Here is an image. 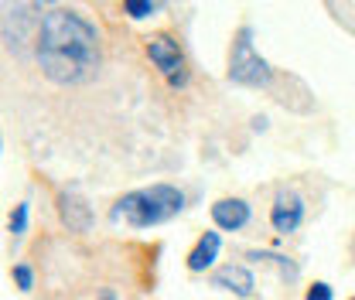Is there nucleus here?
Masks as SVG:
<instances>
[{
	"instance_id": "12",
	"label": "nucleus",
	"mask_w": 355,
	"mask_h": 300,
	"mask_svg": "<svg viewBox=\"0 0 355 300\" xmlns=\"http://www.w3.org/2000/svg\"><path fill=\"white\" fill-rule=\"evenodd\" d=\"M154 10H157L154 0H123V14H127L130 21H144V17H150Z\"/></svg>"
},
{
	"instance_id": "8",
	"label": "nucleus",
	"mask_w": 355,
	"mask_h": 300,
	"mask_svg": "<svg viewBox=\"0 0 355 300\" xmlns=\"http://www.w3.org/2000/svg\"><path fill=\"white\" fill-rule=\"evenodd\" d=\"M209 283L212 287H219V290H229V294H236V297H253V290H257V280H253V273L246 270V266H219L212 276H209Z\"/></svg>"
},
{
	"instance_id": "9",
	"label": "nucleus",
	"mask_w": 355,
	"mask_h": 300,
	"mask_svg": "<svg viewBox=\"0 0 355 300\" xmlns=\"http://www.w3.org/2000/svg\"><path fill=\"white\" fill-rule=\"evenodd\" d=\"M212 222H216V229H222V232H239L250 222V205L243 198H219L212 205Z\"/></svg>"
},
{
	"instance_id": "10",
	"label": "nucleus",
	"mask_w": 355,
	"mask_h": 300,
	"mask_svg": "<svg viewBox=\"0 0 355 300\" xmlns=\"http://www.w3.org/2000/svg\"><path fill=\"white\" fill-rule=\"evenodd\" d=\"M219 249H222V239L219 232H205L198 242H195V249L188 253V259H184V266L191 270V273H205L216 259H219Z\"/></svg>"
},
{
	"instance_id": "13",
	"label": "nucleus",
	"mask_w": 355,
	"mask_h": 300,
	"mask_svg": "<svg viewBox=\"0 0 355 300\" xmlns=\"http://www.w3.org/2000/svg\"><path fill=\"white\" fill-rule=\"evenodd\" d=\"M10 276H14V283H17V290H31L35 287V273H31V266L28 263H14V270H10Z\"/></svg>"
},
{
	"instance_id": "14",
	"label": "nucleus",
	"mask_w": 355,
	"mask_h": 300,
	"mask_svg": "<svg viewBox=\"0 0 355 300\" xmlns=\"http://www.w3.org/2000/svg\"><path fill=\"white\" fill-rule=\"evenodd\" d=\"M28 215H31V205H28V202L14 205V215H10V232H14V236H24V232H28Z\"/></svg>"
},
{
	"instance_id": "7",
	"label": "nucleus",
	"mask_w": 355,
	"mask_h": 300,
	"mask_svg": "<svg viewBox=\"0 0 355 300\" xmlns=\"http://www.w3.org/2000/svg\"><path fill=\"white\" fill-rule=\"evenodd\" d=\"M58 215H62V225L69 232H89L92 229V209L79 191H58Z\"/></svg>"
},
{
	"instance_id": "2",
	"label": "nucleus",
	"mask_w": 355,
	"mask_h": 300,
	"mask_svg": "<svg viewBox=\"0 0 355 300\" xmlns=\"http://www.w3.org/2000/svg\"><path fill=\"white\" fill-rule=\"evenodd\" d=\"M181 209H184V195L175 184H150V188L123 195L110 209V222H116V225L123 222L130 229H150V225H161V222L181 215Z\"/></svg>"
},
{
	"instance_id": "4",
	"label": "nucleus",
	"mask_w": 355,
	"mask_h": 300,
	"mask_svg": "<svg viewBox=\"0 0 355 300\" xmlns=\"http://www.w3.org/2000/svg\"><path fill=\"white\" fill-rule=\"evenodd\" d=\"M48 10H51V0H7L3 3V44L10 51H21L31 35L38 38Z\"/></svg>"
},
{
	"instance_id": "15",
	"label": "nucleus",
	"mask_w": 355,
	"mask_h": 300,
	"mask_svg": "<svg viewBox=\"0 0 355 300\" xmlns=\"http://www.w3.org/2000/svg\"><path fill=\"white\" fill-rule=\"evenodd\" d=\"M304 300H335V290H331V283H324V280H318V283H311Z\"/></svg>"
},
{
	"instance_id": "11",
	"label": "nucleus",
	"mask_w": 355,
	"mask_h": 300,
	"mask_svg": "<svg viewBox=\"0 0 355 300\" xmlns=\"http://www.w3.org/2000/svg\"><path fill=\"white\" fill-rule=\"evenodd\" d=\"M250 259H263V263H273V266H277V270H280L287 280H294V276H297V266H294V263H291L287 256H280V253H260V249H253V253H250Z\"/></svg>"
},
{
	"instance_id": "3",
	"label": "nucleus",
	"mask_w": 355,
	"mask_h": 300,
	"mask_svg": "<svg viewBox=\"0 0 355 300\" xmlns=\"http://www.w3.org/2000/svg\"><path fill=\"white\" fill-rule=\"evenodd\" d=\"M270 79H273V69L253 44V28L243 24L232 38V48H229V82L257 89L270 86Z\"/></svg>"
},
{
	"instance_id": "5",
	"label": "nucleus",
	"mask_w": 355,
	"mask_h": 300,
	"mask_svg": "<svg viewBox=\"0 0 355 300\" xmlns=\"http://www.w3.org/2000/svg\"><path fill=\"white\" fill-rule=\"evenodd\" d=\"M147 58L154 62V69L164 76V82L171 89H184L188 86V62H184V51H181V44L178 38H171L168 31H157V35H150L147 42Z\"/></svg>"
},
{
	"instance_id": "17",
	"label": "nucleus",
	"mask_w": 355,
	"mask_h": 300,
	"mask_svg": "<svg viewBox=\"0 0 355 300\" xmlns=\"http://www.w3.org/2000/svg\"><path fill=\"white\" fill-rule=\"evenodd\" d=\"M352 300H355V297H352Z\"/></svg>"
},
{
	"instance_id": "6",
	"label": "nucleus",
	"mask_w": 355,
	"mask_h": 300,
	"mask_svg": "<svg viewBox=\"0 0 355 300\" xmlns=\"http://www.w3.org/2000/svg\"><path fill=\"white\" fill-rule=\"evenodd\" d=\"M301 222H304V198L297 191H280L273 198V205H270V225H273V232L291 236V232L301 229Z\"/></svg>"
},
{
	"instance_id": "16",
	"label": "nucleus",
	"mask_w": 355,
	"mask_h": 300,
	"mask_svg": "<svg viewBox=\"0 0 355 300\" xmlns=\"http://www.w3.org/2000/svg\"><path fill=\"white\" fill-rule=\"evenodd\" d=\"M154 3H157V7H161V3H164V0H154Z\"/></svg>"
},
{
	"instance_id": "1",
	"label": "nucleus",
	"mask_w": 355,
	"mask_h": 300,
	"mask_svg": "<svg viewBox=\"0 0 355 300\" xmlns=\"http://www.w3.org/2000/svg\"><path fill=\"white\" fill-rule=\"evenodd\" d=\"M35 58L44 79L55 86H83L99 72V31L96 24L69 7H51L35 38Z\"/></svg>"
}]
</instances>
